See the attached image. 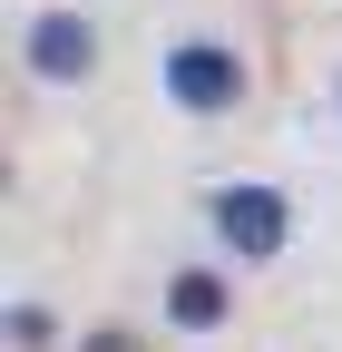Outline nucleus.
I'll return each mask as SVG.
<instances>
[{
  "label": "nucleus",
  "instance_id": "1",
  "mask_svg": "<svg viewBox=\"0 0 342 352\" xmlns=\"http://www.w3.org/2000/svg\"><path fill=\"white\" fill-rule=\"evenodd\" d=\"M196 215H205V245H216L225 264H284L293 235H304V215H293V196L274 186V176H216V186H196Z\"/></svg>",
  "mask_w": 342,
  "mask_h": 352
},
{
  "label": "nucleus",
  "instance_id": "2",
  "mask_svg": "<svg viewBox=\"0 0 342 352\" xmlns=\"http://www.w3.org/2000/svg\"><path fill=\"white\" fill-rule=\"evenodd\" d=\"M157 98L176 108V118H196V127L235 118V108L254 98V59H244V39H225V30H176V39L157 50Z\"/></svg>",
  "mask_w": 342,
  "mask_h": 352
},
{
  "label": "nucleus",
  "instance_id": "3",
  "mask_svg": "<svg viewBox=\"0 0 342 352\" xmlns=\"http://www.w3.org/2000/svg\"><path fill=\"white\" fill-rule=\"evenodd\" d=\"M10 59H20L30 88H89L98 59H108V39H98V20L78 10V0H39V10H20V30H10Z\"/></svg>",
  "mask_w": 342,
  "mask_h": 352
},
{
  "label": "nucleus",
  "instance_id": "4",
  "mask_svg": "<svg viewBox=\"0 0 342 352\" xmlns=\"http://www.w3.org/2000/svg\"><path fill=\"white\" fill-rule=\"evenodd\" d=\"M235 274H244V264H225V254H205V264H196V254L166 264V274H157V323L176 333V342H225L235 314H244Z\"/></svg>",
  "mask_w": 342,
  "mask_h": 352
},
{
  "label": "nucleus",
  "instance_id": "5",
  "mask_svg": "<svg viewBox=\"0 0 342 352\" xmlns=\"http://www.w3.org/2000/svg\"><path fill=\"white\" fill-rule=\"evenodd\" d=\"M10 352H69L59 294H39V284H20V294H10Z\"/></svg>",
  "mask_w": 342,
  "mask_h": 352
},
{
  "label": "nucleus",
  "instance_id": "6",
  "mask_svg": "<svg viewBox=\"0 0 342 352\" xmlns=\"http://www.w3.org/2000/svg\"><path fill=\"white\" fill-rule=\"evenodd\" d=\"M69 352H147V333H137V323H89Z\"/></svg>",
  "mask_w": 342,
  "mask_h": 352
},
{
  "label": "nucleus",
  "instance_id": "7",
  "mask_svg": "<svg viewBox=\"0 0 342 352\" xmlns=\"http://www.w3.org/2000/svg\"><path fill=\"white\" fill-rule=\"evenodd\" d=\"M332 118H342V69H332Z\"/></svg>",
  "mask_w": 342,
  "mask_h": 352
}]
</instances>
